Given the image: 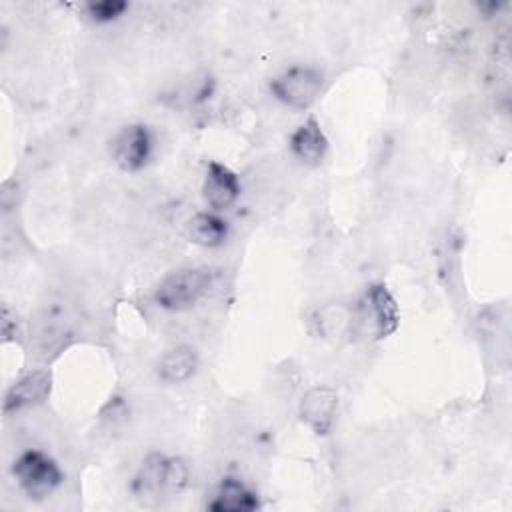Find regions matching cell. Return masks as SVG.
<instances>
[{
    "mask_svg": "<svg viewBox=\"0 0 512 512\" xmlns=\"http://www.w3.org/2000/svg\"><path fill=\"white\" fill-rule=\"evenodd\" d=\"M190 480L188 466L182 458L150 454L132 478V492L142 504H156L180 494Z\"/></svg>",
    "mask_w": 512,
    "mask_h": 512,
    "instance_id": "1",
    "label": "cell"
},
{
    "mask_svg": "<svg viewBox=\"0 0 512 512\" xmlns=\"http://www.w3.org/2000/svg\"><path fill=\"white\" fill-rule=\"evenodd\" d=\"M398 328V304L384 284H372L356 302L352 330L366 340H382Z\"/></svg>",
    "mask_w": 512,
    "mask_h": 512,
    "instance_id": "2",
    "label": "cell"
},
{
    "mask_svg": "<svg viewBox=\"0 0 512 512\" xmlns=\"http://www.w3.org/2000/svg\"><path fill=\"white\" fill-rule=\"evenodd\" d=\"M216 278V272L208 266L180 268L168 274L154 288V302L164 310H186L208 294Z\"/></svg>",
    "mask_w": 512,
    "mask_h": 512,
    "instance_id": "3",
    "label": "cell"
},
{
    "mask_svg": "<svg viewBox=\"0 0 512 512\" xmlns=\"http://www.w3.org/2000/svg\"><path fill=\"white\" fill-rule=\"evenodd\" d=\"M324 88V74L314 66H290L270 82L276 100L292 110L310 108Z\"/></svg>",
    "mask_w": 512,
    "mask_h": 512,
    "instance_id": "4",
    "label": "cell"
},
{
    "mask_svg": "<svg viewBox=\"0 0 512 512\" xmlns=\"http://www.w3.org/2000/svg\"><path fill=\"white\" fill-rule=\"evenodd\" d=\"M12 474L30 500H44L62 482L58 464L38 450H28L14 460Z\"/></svg>",
    "mask_w": 512,
    "mask_h": 512,
    "instance_id": "5",
    "label": "cell"
},
{
    "mask_svg": "<svg viewBox=\"0 0 512 512\" xmlns=\"http://www.w3.org/2000/svg\"><path fill=\"white\" fill-rule=\"evenodd\" d=\"M152 154V134L144 124L122 128L112 140V158L124 172L142 170Z\"/></svg>",
    "mask_w": 512,
    "mask_h": 512,
    "instance_id": "6",
    "label": "cell"
},
{
    "mask_svg": "<svg viewBox=\"0 0 512 512\" xmlns=\"http://www.w3.org/2000/svg\"><path fill=\"white\" fill-rule=\"evenodd\" d=\"M338 412V394L328 386L310 388L300 402L302 422L316 434L328 436Z\"/></svg>",
    "mask_w": 512,
    "mask_h": 512,
    "instance_id": "7",
    "label": "cell"
},
{
    "mask_svg": "<svg viewBox=\"0 0 512 512\" xmlns=\"http://www.w3.org/2000/svg\"><path fill=\"white\" fill-rule=\"evenodd\" d=\"M240 180L236 172L228 166L212 160L206 168V178L202 184V196L212 210H226L230 208L240 196Z\"/></svg>",
    "mask_w": 512,
    "mask_h": 512,
    "instance_id": "8",
    "label": "cell"
},
{
    "mask_svg": "<svg viewBox=\"0 0 512 512\" xmlns=\"http://www.w3.org/2000/svg\"><path fill=\"white\" fill-rule=\"evenodd\" d=\"M52 390V374L48 370H34L16 380L4 396V412H16L26 406L40 404Z\"/></svg>",
    "mask_w": 512,
    "mask_h": 512,
    "instance_id": "9",
    "label": "cell"
},
{
    "mask_svg": "<svg viewBox=\"0 0 512 512\" xmlns=\"http://www.w3.org/2000/svg\"><path fill=\"white\" fill-rule=\"evenodd\" d=\"M260 506L254 490H250L242 480L234 476L222 478L208 510L212 512H252Z\"/></svg>",
    "mask_w": 512,
    "mask_h": 512,
    "instance_id": "10",
    "label": "cell"
},
{
    "mask_svg": "<svg viewBox=\"0 0 512 512\" xmlns=\"http://www.w3.org/2000/svg\"><path fill=\"white\" fill-rule=\"evenodd\" d=\"M290 150L298 160L306 164H316L324 158L328 150V140L316 118L310 116L292 132Z\"/></svg>",
    "mask_w": 512,
    "mask_h": 512,
    "instance_id": "11",
    "label": "cell"
},
{
    "mask_svg": "<svg viewBox=\"0 0 512 512\" xmlns=\"http://www.w3.org/2000/svg\"><path fill=\"white\" fill-rule=\"evenodd\" d=\"M198 370V354L192 346L180 344L168 352H164L158 360L156 372L162 382L168 384H180L194 376Z\"/></svg>",
    "mask_w": 512,
    "mask_h": 512,
    "instance_id": "12",
    "label": "cell"
},
{
    "mask_svg": "<svg viewBox=\"0 0 512 512\" xmlns=\"http://www.w3.org/2000/svg\"><path fill=\"white\" fill-rule=\"evenodd\" d=\"M186 236L190 242L214 248L220 246L228 236V224L214 212H198L186 224Z\"/></svg>",
    "mask_w": 512,
    "mask_h": 512,
    "instance_id": "13",
    "label": "cell"
},
{
    "mask_svg": "<svg viewBox=\"0 0 512 512\" xmlns=\"http://www.w3.org/2000/svg\"><path fill=\"white\" fill-rule=\"evenodd\" d=\"M128 10V2L124 0H100L86 4V12L96 22H112Z\"/></svg>",
    "mask_w": 512,
    "mask_h": 512,
    "instance_id": "14",
    "label": "cell"
}]
</instances>
